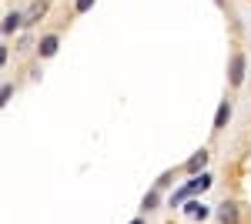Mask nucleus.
<instances>
[{"mask_svg": "<svg viewBox=\"0 0 251 224\" xmlns=\"http://www.w3.org/2000/svg\"><path fill=\"white\" fill-rule=\"evenodd\" d=\"M214 184V177L208 174V171H201V174H191V181H184V184L177 187L171 194V207H177V204H184L188 198H194V194H204L208 187Z\"/></svg>", "mask_w": 251, "mask_h": 224, "instance_id": "f257e3e1", "label": "nucleus"}, {"mask_svg": "<svg viewBox=\"0 0 251 224\" xmlns=\"http://www.w3.org/2000/svg\"><path fill=\"white\" fill-rule=\"evenodd\" d=\"M245 71H248V60L241 50H231V64H228V84L231 87H241L245 84Z\"/></svg>", "mask_w": 251, "mask_h": 224, "instance_id": "f03ea898", "label": "nucleus"}, {"mask_svg": "<svg viewBox=\"0 0 251 224\" xmlns=\"http://www.w3.org/2000/svg\"><path fill=\"white\" fill-rule=\"evenodd\" d=\"M214 214H218V224H241V207L238 201H221V204L214 207Z\"/></svg>", "mask_w": 251, "mask_h": 224, "instance_id": "7ed1b4c3", "label": "nucleus"}, {"mask_svg": "<svg viewBox=\"0 0 251 224\" xmlns=\"http://www.w3.org/2000/svg\"><path fill=\"white\" fill-rule=\"evenodd\" d=\"M191 221H204V218H211V207L204 204V201H198V198H188L184 201V207H181Z\"/></svg>", "mask_w": 251, "mask_h": 224, "instance_id": "20e7f679", "label": "nucleus"}, {"mask_svg": "<svg viewBox=\"0 0 251 224\" xmlns=\"http://www.w3.org/2000/svg\"><path fill=\"white\" fill-rule=\"evenodd\" d=\"M57 47H60V37H57V34H44V37L37 40V57H40V60H47V57L57 54Z\"/></svg>", "mask_w": 251, "mask_h": 224, "instance_id": "39448f33", "label": "nucleus"}, {"mask_svg": "<svg viewBox=\"0 0 251 224\" xmlns=\"http://www.w3.org/2000/svg\"><path fill=\"white\" fill-rule=\"evenodd\" d=\"M228 121H231V100H221V104H218V111H214L211 131H214V134H221L225 127H228Z\"/></svg>", "mask_w": 251, "mask_h": 224, "instance_id": "423d86ee", "label": "nucleus"}, {"mask_svg": "<svg viewBox=\"0 0 251 224\" xmlns=\"http://www.w3.org/2000/svg\"><path fill=\"white\" fill-rule=\"evenodd\" d=\"M208 157H211V154H208V150L201 148L198 154H191V157H188V164H184V171H188V174H201V171L208 168Z\"/></svg>", "mask_w": 251, "mask_h": 224, "instance_id": "0eeeda50", "label": "nucleus"}, {"mask_svg": "<svg viewBox=\"0 0 251 224\" xmlns=\"http://www.w3.org/2000/svg\"><path fill=\"white\" fill-rule=\"evenodd\" d=\"M20 27H24V14H20V10H10V14L3 17V37H10L14 30H20Z\"/></svg>", "mask_w": 251, "mask_h": 224, "instance_id": "6e6552de", "label": "nucleus"}, {"mask_svg": "<svg viewBox=\"0 0 251 224\" xmlns=\"http://www.w3.org/2000/svg\"><path fill=\"white\" fill-rule=\"evenodd\" d=\"M44 10H47V0H37V3H34V7L24 14V27H34V24L44 17Z\"/></svg>", "mask_w": 251, "mask_h": 224, "instance_id": "1a4fd4ad", "label": "nucleus"}, {"mask_svg": "<svg viewBox=\"0 0 251 224\" xmlns=\"http://www.w3.org/2000/svg\"><path fill=\"white\" fill-rule=\"evenodd\" d=\"M157 204H161V187H154V191H148V194H144V201H141V211L148 214V211H154Z\"/></svg>", "mask_w": 251, "mask_h": 224, "instance_id": "9d476101", "label": "nucleus"}, {"mask_svg": "<svg viewBox=\"0 0 251 224\" xmlns=\"http://www.w3.org/2000/svg\"><path fill=\"white\" fill-rule=\"evenodd\" d=\"M10 97H14V87H10V84H3V87H0V107H7V104H10Z\"/></svg>", "mask_w": 251, "mask_h": 224, "instance_id": "9b49d317", "label": "nucleus"}, {"mask_svg": "<svg viewBox=\"0 0 251 224\" xmlns=\"http://www.w3.org/2000/svg\"><path fill=\"white\" fill-rule=\"evenodd\" d=\"M91 7H94V0H74V14H87V10H91Z\"/></svg>", "mask_w": 251, "mask_h": 224, "instance_id": "f8f14e48", "label": "nucleus"}, {"mask_svg": "<svg viewBox=\"0 0 251 224\" xmlns=\"http://www.w3.org/2000/svg\"><path fill=\"white\" fill-rule=\"evenodd\" d=\"M131 224H148V221H144V218H134V221H131Z\"/></svg>", "mask_w": 251, "mask_h": 224, "instance_id": "ddd939ff", "label": "nucleus"}, {"mask_svg": "<svg viewBox=\"0 0 251 224\" xmlns=\"http://www.w3.org/2000/svg\"><path fill=\"white\" fill-rule=\"evenodd\" d=\"M214 3H225V0H214Z\"/></svg>", "mask_w": 251, "mask_h": 224, "instance_id": "4468645a", "label": "nucleus"}]
</instances>
